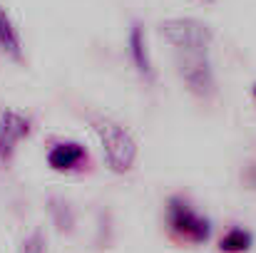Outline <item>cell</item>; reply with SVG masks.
Listing matches in <instances>:
<instances>
[{
    "label": "cell",
    "mask_w": 256,
    "mask_h": 253,
    "mask_svg": "<svg viewBox=\"0 0 256 253\" xmlns=\"http://www.w3.org/2000/svg\"><path fill=\"white\" fill-rule=\"evenodd\" d=\"M130 55H132V62H134L137 72L147 82H154V70H152V60H150V50H147L144 30H142L140 22H132V30H130Z\"/></svg>",
    "instance_id": "7"
},
{
    "label": "cell",
    "mask_w": 256,
    "mask_h": 253,
    "mask_svg": "<svg viewBox=\"0 0 256 253\" xmlns=\"http://www.w3.org/2000/svg\"><path fill=\"white\" fill-rule=\"evenodd\" d=\"M196 2H204V5H209V2H214V0H196Z\"/></svg>",
    "instance_id": "13"
},
{
    "label": "cell",
    "mask_w": 256,
    "mask_h": 253,
    "mask_svg": "<svg viewBox=\"0 0 256 253\" xmlns=\"http://www.w3.org/2000/svg\"><path fill=\"white\" fill-rule=\"evenodd\" d=\"M162 37L176 52H209L212 47V30L202 20L194 17H172L160 25Z\"/></svg>",
    "instance_id": "2"
},
{
    "label": "cell",
    "mask_w": 256,
    "mask_h": 253,
    "mask_svg": "<svg viewBox=\"0 0 256 253\" xmlns=\"http://www.w3.org/2000/svg\"><path fill=\"white\" fill-rule=\"evenodd\" d=\"M254 244V236L244 229H229L219 244V249L224 253H246Z\"/></svg>",
    "instance_id": "9"
},
{
    "label": "cell",
    "mask_w": 256,
    "mask_h": 253,
    "mask_svg": "<svg viewBox=\"0 0 256 253\" xmlns=\"http://www.w3.org/2000/svg\"><path fill=\"white\" fill-rule=\"evenodd\" d=\"M176 70L192 94L209 99L216 92V80H214V70L209 62V52H176Z\"/></svg>",
    "instance_id": "3"
},
{
    "label": "cell",
    "mask_w": 256,
    "mask_h": 253,
    "mask_svg": "<svg viewBox=\"0 0 256 253\" xmlns=\"http://www.w3.org/2000/svg\"><path fill=\"white\" fill-rule=\"evenodd\" d=\"M28 134H30V122L25 117H20L12 109L0 114V164H8L12 159L20 139H25Z\"/></svg>",
    "instance_id": "5"
},
{
    "label": "cell",
    "mask_w": 256,
    "mask_h": 253,
    "mask_svg": "<svg viewBox=\"0 0 256 253\" xmlns=\"http://www.w3.org/2000/svg\"><path fill=\"white\" fill-rule=\"evenodd\" d=\"M254 97H256V84H254Z\"/></svg>",
    "instance_id": "14"
},
{
    "label": "cell",
    "mask_w": 256,
    "mask_h": 253,
    "mask_svg": "<svg viewBox=\"0 0 256 253\" xmlns=\"http://www.w3.org/2000/svg\"><path fill=\"white\" fill-rule=\"evenodd\" d=\"M50 211H52L55 226H58L60 231H72L75 216H72V211H70V206H68V204H62V201L52 199V201H50Z\"/></svg>",
    "instance_id": "10"
},
{
    "label": "cell",
    "mask_w": 256,
    "mask_h": 253,
    "mask_svg": "<svg viewBox=\"0 0 256 253\" xmlns=\"http://www.w3.org/2000/svg\"><path fill=\"white\" fill-rule=\"evenodd\" d=\"M92 129L102 144V152H104V159H107V167L112 169L114 174H124L130 171L134 159H137V144L134 139L112 119H104V117H97L92 119Z\"/></svg>",
    "instance_id": "1"
},
{
    "label": "cell",
    "mask_w": 256,
    "mask_h": 253,
    "mask_svg": "<svg viewBox=\"0 0 256 253\" xmlns=\"http://www.w3.org/2000/svg\"><path fill=\"white\" fill-rule=\"evenodd\" d=\"M85 159H87L85 147L78 144V142H60L48 154V164L55 171H72V169L80 167Z\"/></svg>",
    "instance_id": "6"
},
{
    "label": "cell",
    "mask_w": 256,
    "mask_h": 253,
    "mask_svg": "<svg viewBox=\"0 0 256 253\" xmlns=\"http://www.w3.org/2000/svg\"><path fill=\"white\" fill-rule=\"evenodd\" d=\"M244 179H246V184H249L252 189H256V164H252V167L246 169V174H244Z\"/></svg>",
    "instance_id": "12"
},
{
    "label": "cell",
    "mask_w": 256,
    "mask_h": 253,
    "mask_svg": "<svg viewBox=\"0 0 256 253\" xmlns=\"http://www.w3.org/2000/svg\"><path fill=\"white\" fill-rule=\"evenodd\" d=\"M167 221L172 231L189 244H204L212 236V224L204 216H199L184 199H170Z\"/></svg>",
    "instance_id": "4"
},
{
    "label": "cell",
    "mask_w": 256,
    "mask_h": 253,
    "mask_svg": "<svg viewBox=\"0 0 256 253\" xmlns=\"http://www.w3.org/2000/svg\"><path fill=\"white\" fill-rule=\"evenodd\" d=\"M0 50L12 60H22V45H20L18 27L12 25L10 15L2 7H0Z\"/></svg>",
    "instance_id": "8"
},
{
    "label": "cell",
    "mask_w": 256,
    "mask_h": 253,
    "mask_svg": "<svg viewBox=\"0 0 256 253\" xmlns=\"http://www.w3.org/2000/svg\"><path fill=\"white\" fill-rule=\"evenodd\" d=\"M20 253H45V239H42V234H32L20 246Z\"/></svg>",
    "instance_id": "11"
}]
</instances>
